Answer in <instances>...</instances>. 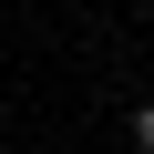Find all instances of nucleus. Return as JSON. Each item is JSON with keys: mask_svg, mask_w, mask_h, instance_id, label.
<instances>
[{"mask_svg": "<svg viewBox=\"0 0 154 154\" xmlns=\"http://www.w3.org/2000/svg\"><path fill=\"white\" fill-rule=\"evenodd\" d=\"M134 144H144V154H154V103H144V113H134Z\"/></svg>", "mask_w": 154, "mask_h": 154, "instance_id": "nucleus-1", "label": "nucleus"}]
</instances>
